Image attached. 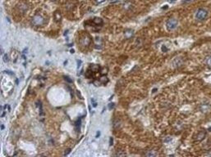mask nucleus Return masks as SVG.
<instances>
[{"label":"nucleus","instance_id":"obj_9","mask_svg":"<svg viewBox=\"0 0 211 157\" xmlns=\"http://www.w3.org/2000/svg\"><path fill=\"white\" fill-rule=\"evenodd\" d=\"M99 84H103V85H105L108 82V79L106 75H101L100 78H99Z\"/></svg>","mask_w":211,"mask_h":157},{"label":"nucleus","instance_id":"obj_13","mask_svg":"<svg viewBox=\"0 0 211 157\" xmlns=\"http://www.w3.org/2000/svg\"><path fill=\"white\" fill-rule=\"evenodd\" d=\"M107 71H108V68H106V67H102V68H100L99 73L101 74V75H106Z\"/></svg>","mask_w":211,"mask_h":157},{"label":"nucleus","instance_id":"obj_20","mask_svg":"<svg viewBox=\"0 0 211 157\" xmlns=\"http://www.w3.org/2000/svg\"><path fill=\"white\" fill-rule=\"evenodd\" d=\"M64 78H65V80L68 82V83H72V80L70 79V78L68 76H64Z\"/></svg>","mask_w":211,"mask_h":157},{"label":"nucleus","instance_id":"obj_12","mask_svg":"<svg viewBox=\"0 0 211 157\" xmlns=\"http://www.w3.org/2000/svg\"><path fill=\"white\" fill-rule=\"evenodd\" d=\"M61 19H62V17H61V14L58 12H56L54 13V20H55L57 22L61 21Z\"/></svg>","mask_w":211,"mask_h":157},{"label":"nucleus","instance_id":"obj_15","mask_svg":"<svg viewBox=\"0 0 211 157\" xmlns=\"http://www.w3.org/2000/svg\"><path fill=\"white\" fill-rule=\"evenodd\" d=\"M205 63L209 67H211V56H208L205 58Z\"/></svg>","mask_w":211,"mask_h":157},{"label":"nucleus","instance_id":"obj_29","mask_svg":"<svg viewBox=\"0 0 211 157\" xmlns=\"http://www.w3.org/2000/svg\"><path fill=\"white\" fill-rule=\"evenodd\" d=\"M192 0H184V3H187V2H190Z\"/></svg>","mask_w":211,"mask_h":157},{"label":"nucleus","instance_id":"obj_4","mask_svg":"<svg viewBox=\"0 0 211 157\" xmlns=\"http://www.w3.org/2000/svg\"><path fill=\"white\" fill-rule=\"evenodd\" d=\"M91 36L89 35H88V34L84 35L80 39V44L82 46H84V47L89 46L91 44Z\"/></svg>","mask_w":211,"mask_h":157},{"label":"nucleus","instance_id":"obj_25","mask_svg":"<svg viewBox=\"0 0 211 157\" xmlns=\"http://www.w3.org/2000/svg\"><path fill=\"white\" fill-rule=\"evenodd\" d=\"M104 1V0H95V2H96L97 3H103Z\"/></svg>","mask_w":211,"mask_h":157},{"label":"nucleus","instance_id":"obj_31","mask_svg":"<svg viewBox=\"0 0 211 157\" xmlns=\"http://www.w3.org/2000/svg\"><path fill=\"white\" fill-rule=\"evenodd\" d=\"M71 52L72 53H74V50H71Z\"/></svg>","mask_w":211,"mask_h":157},{"label":"nucleus","instance_id":"obj_30","mask_svg":"<svg viewBox=\"0 0 211 157\" xmlns=\"http://www.w3.org/2000/svg\"><path fill=\"white\" fill-rule=\"evenodd\" d=\"M156 90H157V88H154V89L152 91V93H155V91H156Z\"/></svg>","mask_w":211,"mask_h":157},{"label":"nucleus","instance_id":"obj_10","mask_svg":"<svg viewBox=\"0 0 211 157\" xmlns=\"http://www.w3.org/2000/svg\"><path fill=\"white\" fill-rule=\"evenodd\" d=\"M205 135H206V133H205V131H200V132L198 133V134H197V136H196V139L198 140L199 142H200V141H202L204 138H205Z\"/></svg>","mask_w":211,"mask_h":157},{"label":"nucleus","instance_id":"obj_11","mask_svg":"<svg viewBox=\"0 0 211 157\" xmlns=\"http://www.w3.org/2000/svg\"><path fill=\"white\" fill-rule=\"evenodd\" d=\"M81 119H78L75 122V128H76L77 133L81 130Z\"/></svg>","mask_w":211,"mask_h":157},{"label":"nucleus","instance_id":"obj_8","mask_svg":"<svg viewBox=\"0 0 211 157\" xmlns=\"http://www.w3.org/2000/svg\"><path fill=\"white\" fill-rule=\"evenodd\" d=\"M92 22L95 25H97L98 27H101V25H103V20L99 17H94L93 20H92Z\"/></svg>","mask_w":211,"mask_h":157},{"label":"nucleus","instance_id":"obj_19","mask_svg":"<svg viewBox=\"0 0 211 157\" xmlns=\"http://www.w3.org/2000/svg\"><path fill=\"white\" fill-rule=\"evenodd\" d=\"M91 102H92V106H93L94 107H96V106H97V102L95 101V100H94V98L91 99Z\"/></svg>","mask_w":211,"mask_h":157},{"label":"nucleus","instance_id":"obj_24","mask_svg":"<svg viewBox=\"0 0 211 157\" xmlns=\"http://www.w3.org/2000/svg\"><path fill=\"white\" fill-rule=\"evenodd\" d=\"M168 50V49L167 48V47H162V51H163V52H167Z\"/></svg>","mask_w":211,"mask_h":157},{"label":"nucleus","instance_id":"obj_1","mask_svg":"<svg viewBox=\"0 0 211 157\" xmlns=\"http://www.w3.org/2000/svg\"><path fill=\"white\" fill-rule=\"evenodd\" d=\"M31 23L33 26L36 27H41L46 24V20L45 18L40 14H36L34 16L31 20Z\"/></svg>","mask_w":211,"mask_h":157},{"label":"nucleus","instance_id":"obj_28","mask_svg":"<svg viewBox=\"0 0 211 157\" xmlns=\"http://www.w3.org/2000/svg\"><path fill=\"white\" fill-rule=\"evenodd\" d=\"M99 135H100V132H99V131H98V132H97V134H96V138H98Z\"/></svg>","mask_w":211,"mask_h":157},{"label":"nucleus","instance_id":"obj_18","mask_svg":"<svg viewBox=\"0 0 211 157\" xmlns=\"http://www.w3.org/2000/svg\"><path fill=\"white\" fill-rule=\"evenodd\" d=\"M114 106H115V104L113 103H113H109L108 105V107L109 110H113V109L114 108Z\"/></svg>","mask_w":211,"mask_h":157},{"label":"nucleus","instance_id":"obj_21","mask_svg":"<svg viewBox=\"0 0 211 157\" xmlns=\"http://www.w3.org/2000/svg\"><path fill=\"white\" fill-rule=\"evenodd\" d=\"M115 155H117V156H122V155H126V153H122V152H118L117 154H115Z\"/></svg>","mask_w":211,"mask_h":157},{"label":"nucleus","instance_id":"obj_22","mask_svg":"<svg viewBox=\"0 0 211 157\" xmlns=\"http://www.w3.org/2000/svg\"><path fill=\"white\" fill-rule=\"evenodd\" d=\"M70 152H71V149H67V150H66V151H65V153H64V155H68Z\"/></svg>","mask_w":211,"mask_h":157},{"label":"nucleus","instance_id":"obj_7","mask_svg":"<svg viewBox=\"0 0 211 157\" xmlns=\"http://www.w3.org/2000/svg\"><path fill=\"white\" fill-rule=\"evenodd\" d=\"M173 66L178 67V66H181L183 64V61H182V59L181 57H176L173 61Z\"/></svg>","mask_w":211,"mask_h":157},{"label":"nucleus","instance_id":"obj_14","mask_svg":"<svg viewBox=\"0 0 211 157\" xmlns=\"http://www.w3.org/2000/svg\"><path fill=\"white\" fill-rule=\"evenodd\" d=\"M145 155L146 156H155V155H157V153L154 151H148V152H146Z\"/></svg>","mask_w":211,"mask_h":157},{"label":"nucleus","instance_id":"obj_3","mask_svg":"<svg viewBox=\"0 0 211 157\" xmlns=\"http://www.w3.org/2000/svg\"><path fill=\"white\" fill-rule=\"evenodd\" d=\"M178 20L175 18H170L166 22V28L168 31H172L178 27Z\"/></svg>","mask_w":211,"mask_h":157},{"label":"nucleus","instance_id":"obj_6","mask_svg":"<svg viewBox=\"0 0 211 157\" xmlns=\"http://www.w3.org/2000/svg\"><path fill=\"white\" fill-rule=\"evenodd\" d=\"M134 36V30L132 29H127L124 31V37L126 39H130Z\"/></svg>","mask_w":211,"mask_h":157},{"label":"nucleus","instance_id":"obj_23","mask_svg":"<svg viewBox=\"0 0 211 157\" xmlns=\"http://www.w3.org/2000/svg\"><path fill=\"white\" fill-rule=\"evenodd\" d=\"M113 144V138H110V139H109V145L112 146Z\"/></svg>","mask_w":211,"mask_h":157},{"label":"nucleus","instance_id":"obj_16","mask_svg":"<svg viewBox=\"0 0 211 157\" xmlns=\"http://www.w3.org/2000/svg\"><path fill=\"white\" fill-rule=\"evenodd\" d=\"M120 127V121L119 120H115L113 122V128H118Z\"/></svg>","mask_w":211,"mask_h":157},{"label":"nucleus","instance_id":"obj_5","mask_svg":"<svg viewBox=\"0 0 211 157\" xmlns=\"http://www.w3.org/2000/svg\"><path fill=\"white\" fill-rule=\"evenodd\" d=\"M94 47L97 49H101L103 47V40L99 37H96L94 40Z\"/></svg>","mask_w":211,"mask_h":157},{"label":"nucleus","instance_id":"obj_26","mask_svg":"<svg viewBox=\"0 0 211 157\" xmlns=\"http://www.w3.org/2000/svg\"><path fill=\"white\" fill-rule=\"evenodd\" d=\"M77 64H78V66H77V68L79 69V67L81 66V61H77Z\"/></svg>","mask_w":211,"mask_h":157},{"label":"nucleus","instance_id":"obj_2","mask_svg":"<svg viewBox=\"0 0 211 157\" xmlns=\"http://www.w3.org/2000/svg\"><path fill=\"white\" fill-rule=\"evenodd\" d=\"M208 15H209V12L206 9L200 8L196 11L195 17V19H197L198 20H204L207 18Z\"/></svg>","mask_w":211,"mask_h":157},{"label":"nucleus","instance_id":"obj_17","mask_svg":"<svg viewBox=\"0 0 211 157\" xmlns=\"http://www.w3.org/2000/svg\"><path fill=\"white\" fill-rule=\"evenodd\" d=\"M3 61L4 62H8L9 61V59H8V54H3Z\"/></svg>","mask_w":211,"mask_h":157},{"label":"nucleus","instance_id":"obj_27","mask_svg":"<svg viewBox=\"0 0 211 157\" xmlns=\"http://www.w3.org/2000/svg\"><path fill=\"white\" fill-rule=\"evenodd\" d=\"M171 140H172V138H169V137H168V138H167L166 140H164V141H165L166 142H169V141H171Z\"/></svg>","mask_w":211,"mask_h":157}]
</instances>
